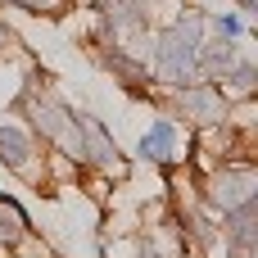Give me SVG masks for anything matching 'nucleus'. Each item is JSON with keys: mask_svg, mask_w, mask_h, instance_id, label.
Instances as JSON below:
<instances>
[{"mask_svg": "<svg viewBox=\"0 0 258 258\" xmlns=\"http://www.w3.org/2000/svg\"><path fill=\"white\" fill-rule=\"evenodd\" d=\"M195 59H200V23H177L159 45V68L172 82H186L195 73Z\"/></svg>", "mask_w": 258, "mask_h": 258, "instance_id": "1", "label": "nucleus"}, {"mask_svg": "<svg viewBox=\"0 0 258 258\" xmlns=\"http://www.w3.org/2000/svg\"><path fill=\"white\" fill-rule=\"evenodd\" d=\"M186 109H195L204 122H209V118H218V100H213L209 91H190V95H186Z\"/></svg>", "mask_w": 258, "mask_h": 258, "instance_id": "8", "label": "nucleus"}, {"mask_svg": "<svg viewBox=\"0 0 258 258\" xmlns=\"http://www.w3.org/2000/svg\"><path fill=\"white\" fill-rule=\"evenodd\" d=\"M172 141H177L172 122H159V127H150V136L141 141V154H145V159H159V163H163V159L172 154Z\"/></svg>", "mask_w": 258, "mask_h": 258, "instance_id": "3", "label": "nucleus"}, {"mask_svg": "<svg viewBox=\"0 0 258 258\" xmlns=\"http://www.w3.org/2000/svg\"><path fill=\"white\" fill-rule=\"evenodd\" d=\"M27 154H32V150H27V141H23L18 132L0 127V159H5V163H14V168H23V163H27Z\"/></svg>", "mask_w": 258, "mask_h": 258, "instance_id": "4", "label": "nucleus"}, {"mask_svg": "<svg viewBox=\"0 0 258 258\" xmlns=\"http://www.w3.org/2000/svg\"><path fill=\"white\" fill-rule=\"evenodd\" d=\"M82 127H86V141H91V154H95L100 163H109V159H113V145H109V136L100 132V122H91V118H82Z\"/></svg>", "mask_w": 258, "mask_h": 258, "instance_id": "7", "label": "nucleus"}, {"mask_svg": "<svg viewBox=\"0 0 258 258\" xmlns=\"http://www.w3.org/2000/svg\"><path fill=\"white\" fill-rule=\"evenodd\" d=\"M63 118H68V113H63L59 104H45V109L36 104V127H45L50 136H63V141H73V136H68V122H63Z\"/></svg>", "mask_w": 258, "mask_h": 258, "instance_id": "6", "label": "nucleus"}, {"mask_svg": "<svg viewBox=\"0 0 258 258\" xmlns=\"http://www.w3.org/2000/svg\"><path fill=\"white\" fill-rule=\"evenodd\" d=\"M249 195H254V172L249 168H240V172H222L218 181H213V204H222V209H240V204H249Z\"/></svg>", "mask_w": 258, "mask_h": 258, "instance_id": "2", "label": "nucleus"}, {"mask_svg": "<svg viewBox=\"0 0 258 258\" xmlns=\"http://www.w3.org/2000/svg\"><path fill=\"white\" fill-rule=\"evenodd\" d=\"M23 227H27L23 209H18L14 200H0V240H18V236H23Z\"/></svg>", "mask_w": 258, "mask_h": 258, "instance_id": "5", "label": "nucleus"}, {"mask_svg": "<svg viewBox=\"0 0 258 258\" xmlns=\"http://www.w3.org/2000/svg\"><path fill=\"white\" fill-rule=\"evenodd\" d=\"M218 27H222L227 36H236V32H240V18H236V14H227V18H218Z\"/></svg>", "mask_w": 258, "mask_h": 258, "instance_id": "9", "label": "nucleus"}]
</instances>
